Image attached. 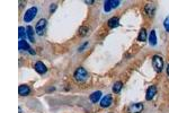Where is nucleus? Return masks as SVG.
<instances>
[{
	"instance_id": "nucleus-1",
	"label": "nucleus",
	"mask_w": 169,
	"mask_h": 113,
	"mask_svg": "<svg viewBox=\"0 0 169 113\" xmlns=\"http://www.w3.org/2000/svg\"><path fill=\"white\" fill-rule=\"evenodd\" d=\"M74 80L78 82H82L86 80V78L88 77V72L87 70L82 68V67H79L74 73Z\"/></svg>"
},
{
	"instance_id": "nucleus-2",
	"label": "nucleus",
	"mask_w": 169,
	"mask_h": 113,
	"mask_svg": "<svg viewBox=\"0 0 169 113\" xmlns=\"http://www.w3.org/2000/svg\"><path fill=\"white\" fill-rule=\"evenodd\" d=\"M152 66L155 68V70L157 72L162 71V68H164V60L160 55H153L152 58Z\"/></svg>"
},
{
	"instance_id": "nucleus-3",
	"label": "nucleus",
	"mask_w": 169,
	"mask_h": 113,
	"mask_svg": "<svg viewBox=\"0 0 169 113\" xmlns=\"http://www.w3.org/2000/svg\"><path fill=\"white\" fill-rule=\"evenodd\" d=\"M36 15H37V8L36 7H32V8H30V9H27V10L25 11L24 21H26V23H30V21H32L36 17Z\"/></svg>"
},
{
	"instance_id": "nucleus-4",
	"label": "nucleus",
	"mask_w": 169,
	"mask_h": 113,
	"mask_svg": "<svg viewBox=\"0 0 169 113\" xmlns=\"http://www.w3.org/2000/svg\"><path fill=\"white\" fill-rule=\"evenodd\" d=\"M142 110H143L142 103H134L127 107V113H141Z\"/></svg>"
},
{
	"instance_id": "nucleus-5",
	"label": "nucleus",
	"mask_w": 169,
	"mask_h": 113,
	"mask_svg": "<svg viewBox=\"0 0 169 113\" xmlns=\"http://www.w3.org/2000/svg\"><path fill=\"white\" fill-rule=\"evenodd\" d=\"M45 28H46V19H44V18L40 19L35 25V31L38 35H42L43 32L45 31Z\"/></svg>"
},
{
	"instance_id": "nucleus-6",
	"label": "nucleus",
	"mask_w": 169,
	"mask_h": 113,
	"mask_svg": "<svg viewBox=\"0 0 169 113\" xmlns=\"http://www.w3.org/2000/svg\"><path fill=\"white\" fill-rule=\"evenodd\" d=\"M18 49H19L21 51H28L31 54H35V51H33V49L30 46V44L26 42V40H19Z\"/></svg>"
},
{
	"instance_id": "nucleus-7",
	"label": "nucleus",
	"mask_w": 169,
	"mask_h": 113,
	"mask_svg": "<svg viewBox=\"0 0 169 113\" xmlns=\"http://www.w3.org/2000/svg\"><path fill=\"white\" fill-rule=\"evenodd\" d=\"M34 69H35V71L38 72L40 75H43V73H45V72L47 71V68H46V66L43 63L42 61H37L35 63V66H34Z\"/></svg>"
},
{
	"instance_id": "nucleus-8",
	"label": "nucleus",
	"mask_w": 169,
	"mask_h": 113,
	"mask_svg": "<svg viewBox=\"0 0 169 113\" xmlns=\"http://www.w3.org/2000/svg\"><path fill=\"white\" fill-rule=\"evenodd\" d=\"M156 94H157V87L156 86H150L147 89V93H146V100L147 101H151L155 97Z\"/></svg>"
},
{
	"instance_id": "nucleus-9",
	"label": "nucleus",
	"mask_w": 169,
	"mask_h": 113,
	"mask_svg": "<svg viewBox=\"0 0 169 113\" xmlns=\"http://www.w3.org/2000/svg\"><path fill=\"white\" fill-rule=\"evenodd\" d=\"M112 103H113V97L111 95H105L100 101V106L102 107H108V106L112 105Z\"/></svg>"
},
{
	"instance_id": "nucleus-10",
	"label": "nucleus",
	"mask_w": 169,
	"mask_h": 113,
	"mask_svg": "<svg viewBox=\"0 0 169 113\" xmlns=\"http://www.w3.org/2000/svg\"><path fill=\"white\" fill-rule=\"evenodd\" d=\"M30 93H31L30 86H27V85H21V86H19V88H18V94H19L21 96H27Z\"/></svg>"
},
{
	"instance_id": "nucleus-11",
	"label": "nucleus",
	"mask_w": 169,
	"mask_h": 113,
	"mask_svg": "<svg viewBox=\"0 0 169 113\" xmlns=\"http://www.w3.org/2000/svg\"><path fill=\"white\" fill-rule=\"evenodd\" d=\"M107 25L109 28H115V27H118L120 26V19L117 17H112L109 21H107Z\"/></svg>"
},
{
	"instance_id": "nucleus-12",
	"label": "nucleus",
	"mask_w": 169,
	"mask_h": 113,
	"mask_svg": "<svg viewBox=\"0 0 169 113\" xmlns=\"http://www.w3.org/2000/svg\"><path fill=\"white\" fill-rule=\"evenodd\" d=\"M144 10H146V12H147L148 15L152 16V15L155 14V10H156V6H155L153 3H147L146 7H144Z\"/></svg>"
},
{
	"instance_id": "nucleus-13",
	"label": "nucleus",
	"mask_w": 169,
	"mask_h": 113,
	"mask_svg": "<svg viewBox=\"0 0 169 113\" xmlns=\"http://www.w3.org/2000/svg\"><path fill=\"white\" fill-rule=\"evenodd\" d=\"M149 43H150L151 46H155L157 44V34H156V31H151L150 36H149Z\"/></svg>"
},
{
	"instance_id": "nucleus-14",
	"label": "nucleus",
	"mask_w": 169,
	"mask_h": 113,
	"mask_svg": "<svg viewBox=\"0 0 169 113\" xmlns=\"http://www.w3.org/2000/svg\"><path fill=\"white\" fill-rule=\"evenodd\" d=\"M100 97H102V92H99V91H97V92H94L91 95H90V101L93 103H97L99 100H100Z\"/></svg>"
},
{
	"instance_id": "nucleus-15",
	"label": "nucleus",
	"mask_w": 169,
	"mask_h": 113,
	"mask_svg": "<svg viewBox=\"0 0 169 113\" xmlns=\"http://www.w3.org/2000/svg\"><path fill=\"white\" fill-rule=\"evenodd\" d=\"M26 34H27L28 40L32 42V43L35 41V39H34V30H33L32 26H27L26 27Z\"/></svg>"
},
{
	"instance_id": "nucleus-16",
	"label": "nucleus",
	"mask_w": 169,
	"mask_h": 113,
	"mask_svg": "<svg viewBox=\"0 0 169 113\" xmlns=\"http://www.w3.org/2000/svg\"><path fill=\"white\" fill-rule=\"evenodd\" d=\"M147 40V31L144 28H142L141 31L139 32V36H137V41L144 42Z\"/></svg>"
},
{
	"instance_id": "nucleus-17",
	"label": "nucleus",
	"mask_w": 169,
	"mask_h": 113,
	"mask_svg": "<svg viewBox=\"0 0 169 113\" xmlns=\"http://www.w3.org/2000/svg\"><path fill=\"white\" fill-rule=\"evenodd\" d=\"M122 88H123V84H122V82H116L113 85V92L115 93V94H118V93L122 91Z\"/></svg>"
},
{
	"instance_id": "nucleus-18",
	"label": "nucleus",
	"mask_w": 169,
	"mask_h": 113,
	"mask_svg": "<svg viewBox=\"0 0 169 113\" xmlns=\"http://www.w3.org/2000/svg\"><path fill=\"white\" fill-rule=\"evenodd\" d=\"M26 36H27L26 30L23 26H19V28H18V37H19V40H26Z\"/></svg>"
},
{
	"instance_id": "nucleus-19",
	"label": "nucleus",
	"mask_w": 169,
	"mask_h": 113,
	"mask_svg": "<svg viewBox=\"0 0 169 113\" xmlns=\"http://www.w3.org/2000/svg\"><path fill=\"white\" fill-rule=\"evenodd\" d=\"M88 31H89V28H88L87 26H81V27L79 28V34H80L81 36H84V35L88 34Z\"/></svg>"
},
{
	"instance_id": "nucleus-20",
	"label": "nucleus",
	"mask_w": 169,
	"mask_h": 113,
	"mask_svg": "<svg viewBox=\"0 0 169 113\" xmlns=\"http://www.w3.org/2000/svg\"><path fill=\"white\" fill-rule=\"evenodd\" d=\"M112 9H113V8H112V5H111V0L105 1V2H104V10L108 12V11H111Z\"/></svg>"
},
{
	"instance_id": "nucleus-21",
	"label": "nucleus",
	"mask_w": 169,
	"mask_h": 113,
	"mask_svg": "<svg viewBox=\"0 0 169 113\" xmlns=\"http://www.w3.org/2000/svg\"><path fill=\"white\" fill-rule=\"evenodd\" d=\"M120 3H121V1H118V0H111V5H112V8H116L120 6Z\"/></svg>"
},
{
	"instance_id": "nucleus-22",
	"label": "nucleus",
	"mask_w": 169,
	"mask_h": 113,
	"mask_svg": "<svg viewBox=\"0 0 169 113\" xmlns=\"http://www.w3.org/2000/svg\"><path fill=\"white\" fill-rule=\"evenodd\" d=\"M164 26H165V30L167 32H169V16L166 17V19L164 21Z\"/></svg>"
},
{
	"instance_id": "nucleus-23",
	"label": "nucleus",
	"mask_w": 169,
	"mask_h": 113,
	"mask_svg": "<svg viewBox=\"0 0 169 113\" xmlns=\"http://www.w3.org/2000/svg\"><path fill=\"white\" fill-rule=\"evenodd\" d=\"M55 9H56V3H51V6H50V12H51V14L54 12Z\"/></svg>"
},
{
	"instance_id": "nucleus-24",
	"label": "nucleus",
	"mask_w": 169,
	"mask_h": 113,
	"mask_svg": "<svg viewBox=\"0 0 169 113\" xmlns=\"http://www.w3.org/2000/svg\"><path fill=\"white\" fill-rule=\"evenodd\" d=\"M87 45H88V42H84V44H82V45H81V46L79 48V52H82V51H84V49L86 48V46H87Z\"/></svg>"
},
{
	"instance_id": "nucleus-25",
	"label": "nucleus",
	"mask_w": 169,
	"mask_h": 113,
	"mask_svg": "<svg viewBox=\"0 0 169 113\" xmlns=\"http://www.w3.org/2000/svg\"><path fill=\"white\" fill-rule=\"evenodd\" d=\"M84 3H87V5H91V3H94V0H89V1H88V0H86V1H84Z\"/></svg>"
},
{
	"instance_id": "nucleus-26",
	"label": "nucleus",
	"mask_w": 169,
	"mask_h": 113,
	"mask_svg": "<svg viewBox=\"0 0 169 113\" xmlns=\"http://www.w3.org/2000/svg\"><path fill=\"white\" fill-rule=\"evenodd\" d=\"M167 73H168V76H169V64H168V67H167Z\"/></svg>"
}]
</instances>
